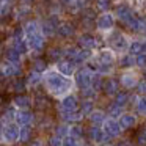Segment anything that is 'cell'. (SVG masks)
Here are the masks:
<instances>
[{
    "label": "cell",
    "instance_id": "obj_16",
    "mask_svg": "<svg viewBox=\"0 0 146 146\" xmlns=\"http://www.w3.org/2000/svg\"><path fill=\"white\" fill-rule=\"evenodd\" d=\"M21 57H22V55H21L14 47H11L7 50V61H10V63H13V64H21Z\"/></svg>",
    "mask_w": 146,
    "mask_h": 146
},
{
    "label": "cell",
    "instance_id": "obj_23",
    "mask_svg": "<svg viewBox=\"0 0 146 146\" xmlns=\"http://www.w3.org/2000/svg\"><path fill=\"white\" fill-rule=\"evenodd\" d=\"M91 121L93 123H96V124H99V123H104L105 121V115L102 113L101 110H96V111H91Z\"/></svg>",
    "mask_w": 146,
    "mask_h": 146
},
{
    "label": "cell",
    "instance_id": "obj_17",
    "mask_svg": "<svg viewBox=\"0 0 146 146\" xmlns=\"http://www.w3.org/2000/svg\"><path fill=\"white\" fill-rule=\"evenodd\" d=\"M30 104H32V101H30V98H27V96H17V98L14 99V107H17L19 110L29 108Z\"/></svg>",
    "mask_w": 146,
    "mask_h": 146
},
{
    "label": "cell",
    "instance_id": "obj_19",
    "mask_svg": "<svg viewBox=\"0 0 146 146\" xmlns=\"http://www.w3.org/2000/svg\"><path fill=\"white\" fill-rule=\"evenodd\" d=\"M30 135H32V129H30V126H21L19 127V141H22V143L29 141Z\"/></svg>",
    "mask_w": 146,
    "mask_h": 146
},
{
    "label": "cell",
    "instance_id": "obj_32",
    "mask_svg": "<svg viewBox=\"0 0 146 146\" xmlns=\"http://www.w3.org/2000/svg\"><path fill=\"white\" fill-rule=\"evenodd\" d=\"M135 64H138L140 68H146V55L145 54H140L138 57L135 58Z\"/></svg>",
    "mask_w": 146,
    "mask_h": 146
},
{
    "label": "cell",
    "instance_id": "obj_37",
    "mask_svg": "<svg viewBox=\"0 0 146 146\" xmlns=\"http://www.w3.org/2000/svg\"><path fill=\"white\" fill-rule=\"evenodd\" d=\"M2 130H3V126H2V123H0V138H2Z\"/></svg>",
    "mask_w": 146,
    "mask_h": 146
},
{
    "label": "cell",
    "instance_id": "obj_15",
    "mask_svg": "<svg viewBox=\"0 0 146 146\" xmlns=\"http://www.w3.org/2000/svg\"><path fill=\"white\" fill-rule=\"evenodd\" d=\"M24 35L29 36V35H33V33H38L41 32V25H39L36 21H30V22H27L25 25H24Z\"/></svg>",
    "mask_w": 146,
    "mask_h": 146
},
{
    "label": "cell",
    "instance_id": "obj_11",
    "mask_svg": "<svg viewBox=\"0 0 146 146\" xmlns=\"http://www.w3.org/2000/svg\"><path fill=\"white\" fill-rule=\"evenodd\" d=\"M121 85L126 86V88H133L137 85V76L133 72H130V71L124 72L121 76Z\"/></svg>",
    "mask_w": 146,
    "mask_h": 146
},
{
    "label": "cell",
    "instance_id": "obj_31",
    "mask_svg": "<svg viewBox=\"0 0 146 146\" xmlns=\"http://www.w3.org/2000/svg\"><path fill=\"white\" fill-rule=\"evenodd\" d=\"M61 146H77V140L68 135L66 138H64L63 141H61Z\"/></svg>",
    "mask_w": 146,
    "mask_h": 146
},
{
    "label": "cell",
    "instance_id": "obj_35",
    "mask_svg": "<svg viewBox=\"0 0 146 146\" xmlns=\"http://www.w3.org/2000/svg\"><path fill=\"white\" fill-rule=\"evenodd\" d=\"M138 86H140V91H141V93H146V80H145V82H141Z\"/></svg>",
    "mask_w": 146,
    "mask_h": 146
},
{
    "label": "cell",
    "instance_id": "obj_39",
    "mask_svg": "<svg viewBox=\"0 0 146 146\" xmlns=\"http://www.w3.org/2000/svg\"><path fill=\"white\" fill-rule=\"evenodd\" d=\"M119 146H121V145H119Z\"/></svg>",
    "mask_w": 146,
    "mask_h": 146
},
{
    "label": "cell",
    "instance_id": "obj_21",
    "mask_svg": "<svg viewBox=\"0 0 146 146\" xmlns=\"http://www.w3.org/2000/svg\"><path fill=\"white\" fill-rule=\"evenodd\" d=\"M39 82H41V74H39V72H35V71H33V72L29 76V79H27V83H29L30 86L38 85Z\"/></svg>",
    "mask_w": 146,
    "mask_h": 146
},
{
    "label": "cell",
    "instance_id": "obj_9",
    "mask_svg": "<svg viewBox=\"0 0 146 146\" xmlns=\"http://www.w3.org/2000/svg\"><path fill=\"white\" fill-rule=\"evenodd\" d=\"M98 60H99V64H111L115 60V54L111 49H102V50L98 52Z\"/></svg>",
    "mask_w": 146,
    "mask_h": 146
},
{
    "label": "cell",
    "instance_id": "obj_2",
    "mask_svg": "<svg viewBox=\"0 0 146 146\" xmlns=\"http://www.w3.org/2000/svg\"><path fill=\"white\" fill-rule=\"evenodd\" d=\"M2 140L7 145H13V143L19 141V126L16 123H7V126H3L2 130Z\"/></svg>",
    "mask_w": 146,
    "mask_h": 146
},
{
    "label": "cell",
    "instance_id": "obj_4",
    "mask_svg": "<svg viewBox=\"0 0 146 146\" xmlns=\"http://www.w3.org/2000/svg\"><path fill=\"white\" fill-rule=\"evenodd\" d=\"M91 77H93V74L90 72L88 69H82L76 74V83L82 90L88 88V86H91Z\"/></svg>",
    "mask_w": 146,
    "mask_h": 146
},
{
    "label": "cell",
    "instance_id": "obj_10",
    "mask_svg": "<svg viewBox=\"0 0 146 146\" xmlns=\"http://www.w3.org/2000/svg\"><path fill=\"white\" fill-rule=\"evenodd\" d=\"M61 107H63V110H66V111H76V108H77L76 96H72V94L63 96V99H61Z\"/></svg>",
    "mask_w": 146,
    "mask_h": 146
},
{
    "label": "cell",
    "instance_id": "obj_5",
    "mask_svg": "<svg viewBox=\"0 0 146 146\" xmlns=\"http://www.w3.org/2000/svg\"><path fill=\"white\" fill-rule=\"evenodd\" d=\"M94 21L98 22V24H96V25H98V29L99 30H104V32L111 30V29H113V24H115V19L108 13L101 14V16H99L98 19H94Z\"/></svg>",
    "mask_w": 146,
    "mask_h": 146
},
{
    "label": "cell",
    "instance_id": "obj_34",
    "mask_svg": "<svg viewBox=\"0 0 146 146\" xmlns=\"http://www.w3.org/2000/svg\"><path fill=\"white\" fill-rule=\"evenodd\" d=\"M50 146H61V138L60 137H52L50 138Z\"/></svg>",
    "mask_w": 146,
    "mask_h": 146
},
{
    "label": "cell",
    "instance_id": "obj_3",
    "mask_svg": "<svg viewBox=\"0 0 146 146\" xmlns=\"http://www.w3.org/2000/svg\"><path fill=\"white\" fill-rule=\"evenodd\" d=\"M55 69H57L60 74H63L64 77H71V76H74V72H76L74 61H71V60H58Z\"/></svg>",
    "mask_w": 146,
    "mask_h": 146
},
{
    "label": "cell",
    "instance_id": "obj_26",
    "mask_svg": "<svg viewBox=\"0 0 146 146\" xmlns=\"http://www.w3.org/2000/svg\"><path fill=\"white\" fill-rule=\"evenodd\" d=\"M49 57H50V58H54L55 61H58L61 57H63V50H61V49H58V47L50 49V50H49Z\"/></svg>",
    "mask_w": 146,
    "mask_h": 146
},
{
    "label": "cell",
    "instance_id": "obj_38",
    "mask_svg": "<svg viewBox=\"0 0 146 146\" xmlns=\"http://www.w3.org/2000/svg\"><path fill=\"white\" fill-rule=\"evenodd\" d=\"M99 146H105V145H99Z\"/></svg>",
    "mask_w": 146,
    "mask_h": 146
},
{
    "label": "cell",
    "instance_id": "obj_12",
    "mask_svg": "<svg viewBox=\"0 0 146 146\" xmlns=\"http://www.w3.org/2000/svg\"><path fill=\"white\" fill-rule=\"evenodd\" d=\"M79 44L82 46V49H90V50H93V49L96 47V38L91 35H82L79 38Z\"/></svg>",
    "mask_w": 146,
    "mask_h": 146
},
{
    "label": "cell",
    "instance_id": "obj_7",
    "mask_svg": "<svg viewBox=\"0 0 146 146\" xmlns=\"http://www.w3.org/2000/svg\"><path fill=\"white\" fill-rule=\"evenodd\" d=\"M33 121V115L30 113L29 110H19L16 111V115H14V123L17 124V126H30V123Z\"/></svg>",
    "mask_w": 146,
    "mask_h": 146
},
{
    "label": "cell",
    "instance_id": "obj_18",
    "mask_svg": "<svg viewBox=\"0 0 146 146\" xmlns=\"http://www.w3.org/2000/svg\"><path fill=\"white\" fill-rule=\"evenodd\" d=\"M104 88L107 91V94H115L118 91V82L115 79H108L104 82Z\"/></svg>",
    "mask_w": 146,
    "mask_h": 146
},
{
    "label": "cell",
    "instance_id": "obj_14",
    "mask_svg": "<svg viewBox=\"0 0 146 146\" xmlns=\"http://www.w3.org/2000/svg\"><path fill=\"white\" fill-rule=\"evenodd\" d=\"M57 33L61 36V38H69L71 35L74 33V27L68 22H63L57 27Z\"/></svg>",
    "mask_w": 146,
    "mask_h": 146
},
{
    "label": "cell",
    "instance_id": "obj_28",
    "mask_svg": "<svg viewBox=\"0 0 146 146\" xmlns=\"http://www.w3.org/2000/svg\"><path fill=\"white\" fill-rule=\"evenodd\" d=\"M137 108L140 113H146V98H140L137 101Z\"/></svg>",
    "mask_w": 146,
    "mask_h": 146
},
{
    "label": "cell",
    "instance_id": "obj_13",
    "mask_svg": "<svg viewBox=\"0 0 146 146\" xmlns=\"http://www.w3.org/2000/svg\"><path fill=\"white\" fill-rule=\"evenodd\" d=\"M118 124H119L121 130L123 129H129V127H132L133 124H135V116L130 113H124L119 116V119H118Z\"/></svg>",
    "mask_w": 146,
    "mask_h": 146
},
{
    "label": "cell",
    "instance_id": "obj_1",
    "mask_svg": "<svg viewBox=\"0 0 146 146\" xmlns=\"http://www.w3.org/2000/svg\"><path fill=\"white\" fill-rule=\"evenodd\" d=\"M41 80L44 82L46 88L57 98H63V96L69 94L71 88H72V80L60 74L57 69H46L41 76Z\"/></svg>",
    "mask_w": 146,
    "mask_h": 146
},
{
    "label": "cell",
    "instance_id": "obj_29",
    "mask_svg": "<svg viewBox=\"0 0 146 146\" xmlns=\"http://www.w3.org/2000/svg\"><path fill=\"white\" fill-rule=\"evenodd\" d=\"M93 111V104L90 101H85L82 105V115H90Z\"/></svg>",
    "mask_w": 146,
    "mask_h": 146
},
{
    "label": "cell",
    "instance_id": "obj_25",
    "mask_svg": "<svg viewBox=\"0 0 146 146\" xmlns=\"http://www.w3.org/2000/svg\"><path fill=\"white\" fill-rule=\"evenodd\" d=\"M108 115H110L111 118H119L121 116V105L113 104L110 108H108Z\"/></svg>",
    "mask_w": 146,
    "mask_h": 146
},
{
    "label": "cell",
    "instance_id": "obj_36",
    "mask_svg": "<svg viewBox=\"0 0 146 146\" xmlns=\"http://www.w3.org/2000/svg\"><path fill=\"white\" fill-rule=\"evenodd\" d=\"M44 143H42V140H35V141L32 143V146H42Z\"/></svg>",
    "mask_w": 146,
    "mask_h": 146
},
{
    "label": "cell",
    "instance_id": "obj_8",
    "mask_svg": "<svg viewBox=\"0 0 146 146\" xmlns=\"http://www.w3.org/2000/svg\"><path fill=\"white\" fill-rule=\"evenodd\" d=\"M0 71H2V74L5 77H11V76H17L21 72V68H19V64H13L10 61H3V63L0 64Z\"/></svg>",
    "mask_w": 146,
    "mask_h": 146
},
{
    "label": "cell",
    "instance_id": "obj_27",
    "mask_svg": "<svg viewBox=\"0 0 146 146\" xmlns=\"http://www.w3.org/2000/svg\"><path fill=\"white\" fill-rule=\"evenodd\" d=\"M47 69V66H46V63L42 60H36L35 61V64H33V71H35V72H44V71Z\"/></svg>",
    "mask_w": 146,
    "mask_h": 146
},
{
    "label": "cell",
    "instance_id": "obj_33",
    "mask_svg": "<svg viewBox=\"0 0 146 146\" xmlns=\"http://www.w3.org/2000/svg\"><path fill=\"white\" fill-rule=\"evenodd\" d=\"M68 135V127L66 126H60L57 127V137H60V138H63V137Z\"/></svg>",
    "mask_w": 146,
    "mask_h": 146
},
{
    "label": "cell",
    "instance_id": "obj_20",
    "mask_svg": "<svg viewBox=\"0 0 146 146\" xmlns=\"http://www.w3.org/2000/svg\"><path fill=\"white\" fill-rule=\"evenodd\" d=\"M121 66L123 68H132L133 64H135V57L130 54H124L123 57H121Z\"/></svg>",
    "mask_w": 146,
    "mask_h": 146
},
{
    "label": "cell",
    "instance_id": "obj_24",
    "mask_svg": "<svg viewBox=\"0 0 146 146\" xmlns=\"http://www.w3.org/2000/svg\"><path fill=\"white\" fill-rule=\"evenodd\" d=\"M104 137H105V133L102 132L101 129H91V138L93 140H96V141H99V143H102L104 141Z\"/></svg>",
    "mask_w": 146,
    "mask_h": 146
},
{
    "label": "cell",
    "instance_id": "obj_30",
    "mask_svg": "<svg viewBox=\"0 0 146 146\" xmlns=\"http://www.w3.org/2000/svg\"><path fill=\"white\" fill-rule=\"evenodd\" d=\"M127 99H129V96H127L126 93H121V94L116 96V102H115V104H118V105H121V107H123V105L127 102Z\"/></svg>",
    "mask_w": 146,
    "mask_h": 146
},
{
    "label": "cell",
    "instance_id": "obj_22",
    "mask_svg": "<svg viewBox=\"0 0 146 146\" xmlns=\"http://www.w3.org/2000/svg\"><path fill=\"white\" fill-rule=\"evenodd\" d=\"M68 135L77 140L79 137H82V127H80V126H71V127H68Z\"/></svg>",
    "mask_w": 146,
    "mask_h": 146
},
{
    "label": "cell",
    "instance_id": "obj_6",
    "mask_svg": "<svg viewBox=\"0 0 146 146\" xmlns=\"http://www.w3.org/2000/svg\"><path fill=\"white\" fill-rule=\"evenodd\" d=\"M121 132V127L118 124V121L115 118H110V119L104 121V133L108 137H116L118 133Z\"/></svg>",
    "mask_w": 146,
    "mask_h": 146
}]
</instances>
